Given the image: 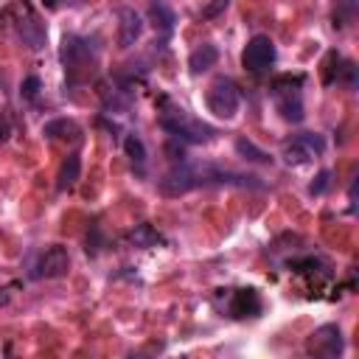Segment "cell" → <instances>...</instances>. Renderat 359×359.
Masks as SVG:
<instances>
[{"label": "cell", "instance_id": "21", "mask_svg": "<svg viewBox=\"0 0 359 359\" xmlns=\"http://www.w3.org/2000/svg\"><path fill=\"white\" fill-rule=\"evenodd\" d=\"M328 185H331V171H328V168H323V171L314 177V182L309 185V194H311V196H320Z\"/></svg>", "mask_w": 359, "mask_h": 359}, {"label": "cell", "instance_id": "17", "mask_svg": "<svg viewBox=\"0 0 359 359\" xmlns=\"http://www.w3.org/2000/svg\"><path fill=\"white\" fill-rule=\"evenodd\" d=\"M149 17L154 20V25H157L160 31H171V28H174V22H177L174 11H171V8L165 6V3H160V0L149 6Z\"/></svg>", "mask_w": 359, "mask_h": 359}, {"label": "cell", "instance_id": "12", "mask_svg": "<svg viewBox=\"0 0 359 359\" xmlns=\"http://www.w3.org/2000/svg\"><path fill=\"white\" fill-rule=\"evenodd\" d=\"M275 101H278V112L283 115V121H292V123L303 121V104H300V93L297 90L275 93Z\"/></svg>", "mask_w": 359, "mask_h": 359}, {"label": "cell", "instance_id": "2", "mask_svg": "<svg viewBox=\"0 0 359 359\" xmlns=\"http://www.w3.org/2000/svg\"><path fill=\"white\" fill-rule=\"evenodd\" d=\"M3 17H6V20H11L14 34H17V39H20L25 48L39 50V48L45 45V25L39 22V17L34 14V8H31L25 0H22V3H17V6H11Z\"/></svg>", "mask_w": 359, "mask_h": 359}, {"label": "cell", "instance_id": "16", "mask_svg": "<svg viewBox=\"0 0 359 359\" xmlns=\"http://www.w3.org/2000/svg\"><path fill=\"white\" fill-rule=\"evenodd\" d=\"M129 241H132L135 247H140V250H149V247L163 244V236H160L151 224H137V227L129 233Z\"/></svg>", "mask_w": 359, "mask_h": 359}, {"label": "cell", "instance_id": "14", "mask_svg": "<svg viewBox=\"0 0 359 359\" xmlns=\"http://www.w3.org/2000/svg\"><path fill=\"white\" fill-rule=\"evenodd\" d=\"M79 174H81V160H79V154H67V160H65V163H62V168H59L56 188H59V191L73 188V185L79 182Z\"/></svg>", "mask_w": 359, "mask_h": 359}, {"label": "cell", "instance_id": "22", "mask_svg": "<svg viewBox=\"0 0 359 359\" xmlns=\"http://www.w3.org/2000/svg\"><path fill=\"white\" fill-rule=\"evenodd\" d=\"M227 3H230V0H213L210 6H205V8H202V17H216L219 11H224V8H227Z\"/></svg>", "mask_w": 359, "mask_h": 359}, {"label": "cell", "instance_id": "25", "mask_svg": "<svg viewBox=\"0 0 359 359\" xmlns=\"http://www.w3.org/2000/svg\"><path fill=\"white\" fill-rule=\"evenodd\" d=\"M6 303H8V294H6L3 289H0V306H6Z\"/></svg>", "mask_w": 359, "mask_h": 359}, {"label": "cell", "instance_id": "19", "mask_svg": "<svg viewBox=\"0 0 359 359\" xmlns=\"http://www.w3.org/2000/svg\"><path fill=\"white\" fill-rule=\"evenodd\" d=\"M123 149H126V157H129L135 165H143V163H146V146H143L140 137L129 135V137L123 140Z\"/></svg>", "mask_w": 359, "mask_h": 359}, {"label": "cell", "instance_id": "11", "mask_svg": "<svg viewBox=\"0 0 359 359\" xmlns=\"http://www.w3.org/2000/svg\"><path fill=\"white\" fill-rule=\"evenodd\" d=\"M62 62L67 70H79L81 65L90 62V42L81 36H65L62 42Z\"/></svg>", "mask_w": 359, "mask_h": 359}, {"label": "cell", "instance_id": "24", "mask_svg": "<svg viewBox=\"0 0 359 359\" xmlns=\"http://www.w3.org/2000/svg\"><path fill=\"white\" fill-rule=\"evenodd\" d=\"M6 137H8V121L0 123V140H6Z\"/></svg>", "mask_w": 359, "mask_h": 359}, {"label": "cell", "instance_id": "4", "mask_svg": "<svg viewBox=\"0 0 359 359\" xmlns=\"http://www.w3.org/2000/svg\"><path fill=\"white\" fill-rule=\"evenodd\" d=\"M323 151H325L323 135H317V132H300V135H294L292 140L283 143V151L280 154H283V160L289 165H303V163L320 157Z\"/></svg>", "mask_w": 359, "mask_h": 359}, {"label": "cell", "instance_id": "9", "mask_svg": "<svg viewBox=\"0 0 359 359\" xmlns=\"http://www.w3.org/2000/svg\"><path fill=\"white\" fill-rule=\"evenodd\" d=\"M196 188V180H194V165H177L171 168L163 180H160V194L163 196H182L188 191Z\"/></svg>", "mask_w": 359, "mask_h": 359}, {"label": "cell", "instance_id": "10", "mask_svg": "<svg viewBox=\"0 0 359 359\" xmlns=\"http://www.w3.org/2000/svg\"><path fill=\"white\" fill-rule=\"evenodd\" d=\"M143 34V20L135 8H121L118 11V48H132Z\"/></svg>", "mask_w": 359, "mask_h": 359}, {"label": "cell", "instance_id": "6", "mask_svg": "<svg viewBox=\"0 0 359 359\" xmlns=\"http://www.w3.org/2000/svg\"><path fill=\"white\" fill-rule=\"evenodd\" d=\"M70 269V255L62 244H50L34 264V278H62Z\"/></svg>", "mask_w": 359, "mask_h": 359}, {"label": "cell", "instance_id": "20", "mask_svg": "<svg viewBox=\"0 0 359 359\" xmlns=\"http://www.w3.org/2000/svg\"><path fill=\"white\" fill-rule=\"evenodd\" d=\"M39 90H42V81H39V76H28V79L20 84V95H22L25 101H34V98L39 95Z\"/></svg>", "mask_w": 359, "mask_h": 359}, {"label": "cell", "instance_id": "13", "mask_svg": "<svg viewBox=\"0 0 359 359\" xmlns=\"http://www.w3.org/2000/svg\"><path fill=\"white\" fill-rule=\"evenodd\" d=\"M216 62H219V48H216V45H199V48L188 56V67H191L194 76L210 70Z\"/></svg>", "mask_w": 359, "mask_h": 359}, {"label": "cell", "instance_id": "7", "mask_svg": "<svg viewBox=\"0 0 359 359\" xmlns=\"http://www.w3.org/2000/svg\"><path fill=\"white\" fill-rule=\"evenodd\" d=\"M342 348H345V342H342L339 325H320V328L309 337V351H311L314 356L331 359V356H339Z\"/></svg>", "mask_w": 359, "mask_h": 359}, {"label": "cell", "instance_id": "5", "mask_svg": "<svg viewBox=\"0 0 359 359\" xmlns=\"http://www.w3.org/2000/svg\"><path fill=\"white\" fill-rule=\"evenodd\" d=\"M241 65H244V70H250L252 76L266 73V70L275 65V42H272L269 36H264V34L252 36V39L247 42L244 53H241Z\"/></svg>", "mask_w": 359, "mask_h": 359}, {"label": "cell", "instance_id": "3", "mask_svg": "<svg viewBox=\"0 0 359 359\" xmlns=\"http://www.w3.org/2000/svg\"><path fill=\"white\" fill-rule=\"evenodd\" d=\"M238 104H241V93L233 79L222 76L208 87V109L216 118H233L238 112Z\"/></svg>", "mask_w": 359, "mask_h": 359}, {"label": "cell", "instance_id": "18", "mask_svg": "<svg viewBox=\"0 0 359 359\" xmlns=\"http://www.w3.org/2000/svg\"><path fill=\"white\" fill-rule=\"evenodd\" d=\"M236 151L244 157V160H250V163H269L272 157L264 151V149H258L252 140H247V137H238L236 140Z\"/></svg>", "mask_w": 359, "mask_h": 359}, {"label": "cell", "instance_id": "8", "mask_svg": "<svg viewBox=\"0 0 359 359\" xmlns=\"http://www.w3.org/2000/svg\"><path fill=\"white\" fill-rule=\"evenodd\" d=\"M227 314L241 320V317H255L261 311V297L255 289H227Z\"/></svg>", "mask_w": 359, "mask_h": 359}, {"label": "cell", "instance_id": "15", "mask_svg": "<svg viewBox=\"0 0 359 359\" xmlns=\"http://www.w3.org/2000/svg\"><path fill=\"white\" fill-rule=\"evenodd\" d=\"M42 132H45V137H53V140H73V137H79V126L73 121H67V118L48 121L42 126Z\"/></svg>", "mask_w": 359, "mask_h": 359}, {"label": "cell", "instance_id": "1", "mask_svg": "<svg viewBox=\"0 0 359 359\" xmlns=\"http://www.w3.org/2000/svg\"><path fill=\"white\" fill-rule=\"evenodd\" d=\"M160 126H163L168 135H174L177 140H185V143H208V140H213V135H216L213 126H208V123L191 118L185 109L163 112Z\"/></svg>", "mask_w": 359, "mask_h": 359}, {"label": "cell", "instance_id": "23", "mask_svg": "<svg viewBox=\"0 0 359 359\" xmlns=\"http://www.w3.org/2000/svg\"><path fill=\"white\" fill-rule=\"evenodd\" d=\"M76 3H81V0H42V6L45 8H65V6H76Z\"/></svg>", "mask_w": 359, "mask_h": 359}]
</instances>
